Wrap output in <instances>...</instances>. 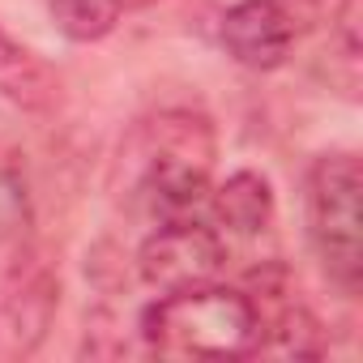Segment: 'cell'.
Returning <instances> with one entry per match:
<instances>
[{
  "mask_svg": "<svg viewBox=\"0 0 363 363\" xmlns=\"http://www.w3.org/2000/svg\"><path fill=\"white\" fill-rule=\"evenodd\" d=\"M120 167L128 171V197H137L150 214L162 223L189 218L210 197L214 128L193 111H162L124 141Z\"/></svg>",
  "mask_w": 363,
  "mask_h": 363,
  "instance_id": "6da1fadb",
  "label": "cell"
},
{
  "mask_svg": "<svg viewBox=\"0 0 363 363\" xmlns=\"http://www.w3.org/2000/svg\"><path fill=\"white\" fill-rule=\"evenodd\" d=\"M141 342L175 359H248L265 346V325L244 291L189 286L167 291L141 312Z\"/></svg>",
  "mask_w": 363,
  "mask_h": 363,
  "instance_id": "7a4b0ae2",
  "label": "cell"
},
{
  "mask_svg": "<svg viewBox=\"0 0 363 363\" xmlns=\"http://www.w3.org/2000/svg\"><path fill=\"white\" fill-rule=\"evenodd\" d=\"M363 171L354 154H320L308 167L303 184V214L308 240L320 257L325 278L342 295H359L363 286Z\"/></svg>",
  "mask_w": 363,
  "mask_h": 363,
  "instance_id": "3957f363",
  "label": "cell"
},
{
  "mask_svg": "<svg viewBox=\"0 0 363 363\" xmlns=\"http://www.w3.org/2000/svg\"><path fill=\"white\" fill-rule=\"evenodd\" d=\"M60 308V269L56 261L30 244L18 240L13 257L0 265V359L18 363L30 359Z\"/></svg>",
  "mask_w": 363,
  "mask_h": 363,
  "instance_id": "277c9868",
  "label": "cell"
},
{
  "mask_svg": "<svg viewBox=\"0 0 363 363\" xmlns=\"http://www.w3.org/2000/svg\"><path fill=\"white\" fill-rule=\"evenodd\" d=\"M227 265V244L214 227L189 218H167L158 223L141 252H137V269L154 291H189V286H206L223 274Z\"/></svg>",
  "mask_w": 363,
  "mask_h": 363,
  "instance_id": "5b68a950",
  "label": "cell"
},
{
  "mask_svg": "<svg viewBox=\"0 0 363 363\" xmlns=\"http://www.w3.org/2000/svg\"><path fill=\"white\" fill-rule=\"evenodd\" d=\"M227 56L252 73H274L295 48V18L282 0H240L218 22Z\"/></svg>",
  "mask_w": 363,
  "mask_h": 363,
  "instance_id": "8992f818",
  "label": "cell"
},
{
  "mask_svg": "<svg viewBox=\"0 0 363 363\" xmlns=\"http://www.w3.org/2000/svg\"><path fill=\"white\" fill-rule=\"evenodd\" d=\"M0 99L22 111H52L60 103V73L5 30H0Z\"/></svg>",
  "mask_w": 363,
  "mask_h": 363,
  "instance_id": "52a82bcc",
  "label": "cell"
},
{
  "mask_svg": "<svg viewBox=\"0 0 363 363\" xmlns=\"http://www.w3.org/2000/svg\"><path fill=\"white\" fill-rule=\"evenodd\" d=\"M214 218L235 235H261L274 223V189L257 171H235L210 193Z\"/></svg>",
  "mask_w": 363,
  "mask_h": 363,
  "instance_id": "ba28073f",
  "label": "cell"
},
{
  "mask_svg": "<svg viewBox=\"0 0 363 363\" xmlns=\"http://www.w3.org/2000/svg\"><path fill=\"white\" fill-rule=\"evenodd\" d=\"M43 5H48L56 30L73 43H94V39L111 35L124 13L120 0H43Z\"/></svg>",
  "mask_w": 363,
  "mask_h": 363,
  "instance_id": "9c48e42d",
  "label": "cell"
},
{
  "mask_svg": "<svg viewBox=\"0 0 363 363\" xmlns=\"http://www.w3.org/2000/svg\"><path fill=\"white\" fill-rule=\"evenodd\" d=\"M30 231V193H26V171L18 154L0 150V240H26Z\"/></svg>",
  "mask_w": 363,
  "mask_h": 363,
  "instance_id": "30bf717a",
  "label": "cell"
},
{
  "mask_svg": "<svg viewBox=\"0 0 363 363\" xmlns=\"http://www.w3.org/2000/svg\"><path fill=\"white\" fill-rule=\"evenodd\" d=\"M120 5H124V9H128V5L137 9V5H150V0H120Z\"/></svg>",
  "mask_w": 363,
  "mask_h": 363,
  "instance_id": "8fae6325",
  "label": "cell"
}]
</instances>
